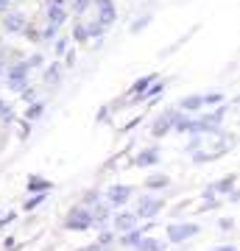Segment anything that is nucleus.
Listing matches in <instances>:
<instances>
[{
    "label": "nucleus",
    "mask_w": 240,
    "mask_h": 251,
    "mask_svg": "<svg viewBox=\"0 0 240 251\" xmlns=\"http://www.w3.org/2000/svg\"><path fill=\"white\" fill-rule=\"evenodd\" d=\"M64 229H70V232H87L92 229V212H89L87 206H73L67 218H64Z\"/></svg>",
    "instance_id": "1"
},
{
    "label": "nucleus",
    "mask_w": 240,
    "mask_h": 251,
    "mask_svg": "<svg viewBox=\"0 0 240 251\" xmlns=\"http://www.w3.org/2000/svg\"><path fill=\"white\" fill-rule=\"evenodd\" d=\"M179 115H182V109H179V106H176V109H165V112H162V115L151 123V134H154V137H165L170 128L176 126Z\"/></svg>",
    "instance_id": "2"
},
{
    "label": "nucleus",
    "mask_w": 240,
    "mask_h": 251,
    "mask_svg": "<svg viewBox=\"0 0 240 251\" xmlns=\"http://www.w3.org/2000/svg\"><path fill=\"white\" fill-rule=\"evenodd\" d=\"M162 206H165V201H162V198L145 196V198H140V201H137V209H134V215L140 218V221H148V218L160 215Z\"/></svg>",
    "instance_id": "3"
},
{
    "label": "nucleus",
    "mask_w": 240,
    "mask_h": 251,
    "mask_svg": "<svg viewBox=\"0 0 240 251\" xmlns=\"http://www.w3.org/2000/svg\"><path fill=\"white\" fill-rule=\"evenodd\" d=\"M201 232L198 224H170L168 226V240L170 243H187L190 237H196Z\"/></svg>",
    "instance_id": "4"
},
{
    "label": "nucleus",
    "mask_w": 240,
    "mask_h": 251,
    "mask_svg": "<svg viewBox=\"0 0 240 251\" xmlns=\"http://www.w3.org/2000/svg\"><path fill=\"white\" fill-rule=\"evenodd\" d=\"M132 198V187L129 184H112V187L107 190V201L112 206H120V204H126Z\"/></svg>",
    "instance_id": "5"
},
{
    "label": "nucleus",
    "mask_w": 240,
    "mask_h": 251,
    "mask_svg": "<svg viewBox=\"0 0 240 251\" xmlns=\"http://www.w3.org/2000/svg\"><path fill=\"white\" fill-rule=\"evenodd\" d=\"M95 3V9H98V23L104 28L107 25H112L115 23V3L112 0H92Z\"/></svg>",
    "instance_id": "6"
},
{
    "label": "nucleus",
    "mask_w": 240,
    "mask_h": 251,
    "mask_svg": "<svg viewBox=\"0 0 240 251\" xmlns=\"http://www.w3.org/2000/svg\"><path fill=\"white\" fill-rule=\"evenodd\" d=\"M137 221H140V218L134 215V212H120V215H115V221H112V224H115V229L117 232H134V229H137Z\"/></svg>",
    "instance_id": "7"
},
{
    "label": "nucleus",
    "mask_w": 240,
    "mask_h": 251,
    "mask_svg": "<svg viewBox=\"0 0 240 251\" xmlns=\"http://www.w3.org/2000/svg\"><path fill=\"white\" fill-rule=\"evenodd\" d=\"M157 81V75L154 73H148V75H142L140 81H134L132 90H129V95H134V98H145V92L151 90V84Z\"/></svg>",
    "instance_id": "8"
},
{
    "label": "nucleus",
    "mask_w": 240,
    "mask_h": 251,
    "mask_svg": "<svg viewBox=\"0 0 240 251\" xmlns=\"http://www.w3.org/2000/svg\"><path fill=\"white\" fill-rule=\"evenodd\" d=\"M157 162H160V151H157V148H145L142 153L134 156V165H137V168H154Z\"/></svg>",
    "instance_id": "9"
},
{
    "label": "nucleus",
    "mask_w": 240,
    "mask_h": 251,
    "mask_svg": "<svg viewBox=\"0 0 240 251\" xmlns=\"http://www.w3.org/2000/svg\"><path fill=\"white\" fill-rule=\"evenodd\" d=\"M179 109L190 115V112H198V109H204V95H187V98L179 100Z\"/></svg>",
    "instance_id": "10"
},
{
    "label": "nucleus",
    "mask_w": 240,
    "mask_h": 251,
    "mask_svg": "<svg viewBox=\"0 0 240 251\" xmlns=\"http://www.w3.org/2000/svg\"><path fill=\"white\" fill-rule=\"evenodd\" d=\"M173 131H179V134H196V117H190V115H179L176 126H173Z\"/></svg>",
    "instance_id": "11"
},
{
    "label": "nucleus",
    "mask_w": 240,
    "mask_h": 251,
    "mask_svg": "<svg viewBox=\"0 0 240 251\" xmlns=\"http://www.w3.org/2000/svg\"><path fill=\"white\" fill-rule=\"evenodd\" d=\"M89 212H92V226H95V229L107 226V221H109V204H95Z\"/></svg>",
    "instance_id": "12"
},
{
    "label": "nucleus",
    "mask_w": 240,
    "mask_h": 251,
    "mask_svg": "<svg viewBox=\"0 0 240 251\" xmlns=\"http://www.w3.org/2000/svg\"><path fill=\"white\" fill-rule=\"evenodd\" d=\"M235 184H238V176H232V173H229V176H223V179L215 181L213 190H215V193H221V196H229L232 190H235Z\"/></svg>",
    "instance_id": "13"
},
{
    "label": "nucleus",
    "mask_w": 240,
    "mask_h": 251,
    "mask_svg": "<svg viewBox=\"0 0 240 251\" xmlns=\"http://www.w3.org/2000/svg\"><path fill=\"white\" fill-rule=\"evenodd\" d=\"M28 70H31V64H28V62H20V64H14V67H9V70H6L9 84H11V81H26Z\"/></svg>",
    "instance_id": "14"
},
{
    "label": "nucleus",
    "mask_w": 240,
    "mask_h": 251,
    "mask_svg": "<svg viewBox=\"0 0 240 251\" xmlns=\"http://www.w3.org/2000/svg\"><path fill=\"white\" fill-rule=\"evenodd\" d=\"M120 243H123L126 249H137L142 243V229H134V232H126L123 237H120Z\"/></svg>",
    "instance_id": "15"
},
{
    "label": "nucleus",
    "mask_w": 240,
    "mask_h": 251,
    "mask_svg": "<svg viewBox=\"0 0 240 251\" xmlns=\"http://www.w3.org/2000/svg\"><path fill=\"white\" fill-rule=\"evenodd\" d=\"M48 20H51V25H62L67 20V14H64L62 6H48Z\"/></svg>",
    "instance_id": "16"
},
{
    "label": "nucleus",
    "mask_w": 240,
    "mask_h": 251,
    "mask_svg": "<svg viewBox=\"0 0 240 251\" xmlns=\"http://www.w3.org/2000/svg\"><path fill=\"white\" fill-rule=\"evenodd\" d=\"M134 251H165V243L154 240V237H142V243Z\"/></svg>",
    "instance_id": "17"
},
{
    "label": "nucleus",
    "mask_w": 240,
    "mask_h": 251,
    "mask_svg": "<svg viewBox=\"0 0 240 251\" xmlns=\"http://www.w3.org/2000/svg\"><path fill=\"white\" fill-rule=\"evenodd\" d=\"M145 187L148 190H165V187H170V176H151V179L145 181Z\"/></svg>",
    "instance_id": "18"
},
{
    "label": "nucleus",
    "mask_w": 240,
    "mask_h": 251,
    "mask_svg": "<svg viewBox=\"0 0 240 251\" xmlns=\"http://www.w3.org/2000/svg\"><path fill=\"white\" fill-rule=\"evenodd\" d=\"M6 28L14 31V34H17V31H26V20H23V14H9V17H6Z\"/></svg>",
    "instance_id": "19"
},
{
    "label": "nucleus",
    "mask_w": 240,
    "mask_h": 251,
    "mask_svg": "<svg viewBox=\"0 0 240 251\" xmlns=\"http://www.w3.org/2000/svg\"><path fill=\"white\" fill-rule=\"evenodd\" d=\"M28 190H31V193H48V190H51V181L48 179H31L28 181Z\"/></svg>",
    "instance_id": "20"
},
{
    "label": "nucleus",
    "mask_w": 240,
    "mask_h": 251,
    "mask_svg": "<svg viewBox=\"0 0 240 251\" xmlns=\"http://www.w3.org/2000/svg\"><path fill=\"white\" fill-rule=\"evenodd\" d=\"M221 153H215V151H198V153H193V162L196 165H204V162H213V159H218Z\"/></svg>",
    "instance_id": "21"
},
{
    "label": "nucleus",
    "mask_w": 240,
    "mask_h": 251,
    "mask_svg": "<svg viewBox=\"0 0 240 251\" xmlns=\"http://www.w3.org/2000/svg\"><path fill=\"white\" fill-rule=\"evenodd\" d=\"M204 106H223V95L221 92H210V95H204Z\"/></svg>",
    "instance_id": "22"
},
{
    "label": "nucleus",
    "mask_w": 240,
    "mask_h": 251,
    "mask_svg": "<svg viewBox=\"0 0 240 251\" xmlns=\"http://www.w3.org/2000/svg\"><path fill=\"white\" fill-rule=\"evenodd\" d=\"M45 198H48V193H36V196H31V198L26 201V212H28V209H34V206H39Z\"/></svg>",
    "instance_id": "23"
},
{
    "label": "nucleus",
    "mask_w": 240,
    "mask_h": 251,
    "mask_svg": "<svg viewBox=\"0 0 240 251\" xmlns=\"http://www.w3.org/2000/svg\"><path fill=\"white\" fill-rule=\"evenodd\" d=\"M162 92H165V81H154V87L145 92V98H157V95H162Z\"/></svg>",
    "instance_id": "24"
},
{
    "label": "nucleus",
    "mask_w": 240,
    "mask_h": 251,
    "mask_svg": "<svg viewBox=\"0 0 240 251\" xmlns=\"http://www.w3.org/2000/svg\"><path fill=\"white\" fill-rule=\"evenodd\" d=\"M45 81H48V84H59V67H56V64H51V67H48Z\"/></svg>",
    "instance_id": "25"
},
{
    "label": "nucleus",
    "mask_w": 240,
    "mask_h": 251,
    "mask_svg": "<svg viewBox=\"0 0 240 251\" xmlns=\"http://www.w3.org/2000/svg\"><path fill=\"white\" fill-rule=\"evenodd\" d=\"M95 204H101V196L95 193V190H89L87 196H84V206L89 209V206H95Z\"/></svg>",
    "instance_id": "26"
},
{
    "label": "nucleus",
    "mask_w": 240,
    "mask_h": 251,
    "mask_svg": "<svg viewBox=\"0 0 240 251\" xmlns=\"http://www.w3.org/2000/svg\"><path fill=\"white\" fill-rule=\"evenodd\" d=\"M42 112H45L42 103H34V106H31V109L26 112V117H28V120H36V117H42Z\"/></svg>",
    "instance_id": "27"
},
{
    "label": "nucleus",
    "mask_w": 240,
    "mask_h": 251,
    "mask_svg": "<svg viewBox=\"0 0 240 251\" xmlns=\"http://www.w3.org/2000/svg\"><path fill=\"white\" fill-rule=\"evenodd\" d=\"M0 117H3L6 123H11V120H14V112H11V106H9V103H3V100H0Z\"/></svg>",
    "instance_id": "28"
},
{
    "label": "nucleus",
    "mask_w": 240,
    "mask_h": 251,
    "mask_svg": "<svg viewBox=\"0 0 240 251\" xmlns=\"http://www.w3.org/2000/svg\"><path fill=\"white\" fill-rule=\"evenodd\" d=\"M87 31H89V36H101L104 34V25H101V23H89Z\"/></svg>",
    "instance_id": "29"
},
{
    "label": "nucleus",
    "mask_w": 240,
    "mask_h": 251,
    "mask_svg": "<svg viewBox=\"0 0 240 251\" xmlns=\"http://www.w3.org/2000/svg\"><path fill=\"white\" fill-rule=\"evenodd\" d=\"M89 36V31H87V25H76V42H84Z\"/></svg>",
    "instance_id": "30"
},
{
    "label": "nucleus",
    "mask_w": 240,
    "mask_h": 251,
    "mask_svg": "<svg viewBox=\"0 0 240 251\" xmlns=\"http://www.w3.org/2000/svg\"><path fill=\"white\" fill-rule=\"evenodd\" d=\"M218 226H221L223 232H232V229H235V224H232V218H223V221H218Z\"/></svg>",
    "instance_id": "31"
},
{
    "label": "nucleus",
    "mask_w": 240,
    "mask_h": 251,
    "mask_svg": "<svg viewBox=\"0 0 240 251\" xmlns=\"http://www.w3.org/2000/svg\"><path fill=\"white\" fill-rule=\"evenodd\" d=\"M101 246H104V249H109V243H112V232H104V234H101Z\"/></svg>",
    "instance_id": "32"
},
{
    "label": "nucleus",
    "mask_w": 240,
    "mask_h": 251,
    "mask_svg": "<svg viewBox=\"0 0 240 251\" xmlns=\"http://www.w3.org/2000/svg\"><path fill=\"white\" fill-rule=\"evenodd\" d=\"M198 148H201V137H193L190 145H187V151H198Z\"/></svg>",
    "instance_id": "33"
},
{
    "label": "nucleus",
    "mask_w": 240,
    "mask_h": 251,
    "mask_svg": "<svg viewBox=\"0 0 240 251\" xmlns=\"http://www.w3.org/2000/svg\"><path fill=\"white\" fill-rule=\"evenodd\" d=\"M226 201H232V204H240V190H232L229 196H226Z\"/></svg>",
    "instance_id": "34"
},
{
    "label": "nucleus",
    "mask_w": 240,
    "mask_h": 251,
    "mask_svg": "<svg viewBox=\"0 0 240 251\" xmlns=\"http://www.w3.org/2000/svg\"><path fill=\"white\" fill-rule=\"evenodd\" d=\"M148 20H151V17H142L140 23H134V25H132V31H142V28L148 25Z\"/></svg>",
    "instance_id": "35"
},
{
    "label": "nucleus",
    "mask_w": 240,
    "mask_h": 251,
    "mask_svg": "<svg viewBox=\"0 0 240 251\" xmlns=\"http://www.w3.org/2000/svg\"><path fill=\"white\" fill-rule=\"evenodd\" d=\"M67 42H70V39H59V42H56V53H64V50H67Z\"/></svg>",
    "instance_id": "36"
},
{
    "label": "nucleus",
    "mask_w": 240,
    "mask_h": 251,
    "mask_svg": "<svg viewBox=\"0 0 240 251\" xmlns=\"http://www.w3.org/2000/svg\"><path fill=\"white\" fill-rule=\"evenodd\" d=\"M89 6V0H76V11H84Z\"/></svg>",
    "instance_id": "37"
},
{
    "label": "nucleus",
    "mask_w": 240,
    "mask_h": 251,
    "mask_svg": "<svg viewBox=\"0 0 240 251\" xmlns=\"http://www.w3.org/2000/svg\"><path fill=\"white\" fill-rule=\"evenodd\" d=\"M11 221H14V212H9V215H6V218H3V221H0V229H3V226H9Z\"/></svg>",
    "instance_id": "38"
},
{
    "label": "nucleus",
    "mask_w": 240,
    "mask_h": 251,
    "mask_svg": "<svg viewBox=\"0 0 240 251\" xmlns=\"http://www.w3.org/2000/svg\"><path fill=\"white\" fill-rule=\"evenodd\" d=\"M53 34H56V25H48V28H45V39H51Z\"/></svg>",
    "instance_id": "39"
},
{
    "label": "nucleus",
    "mask_w": 240,
    "mask_h": 251,
    "mask_svg": "<svg viewBox=\"0 0 240 251\" xmlns=\"http://www.w3.org/2000/svg\"><path fill=\"white\" fill-rule=\"evenodd\" d=\"M101 249V243H92V246H84V249H79V251H98Z\"/></svg>",
    "instance_id": "40"
},
{
    "label": "nucleus",
    "mask_w": 240,
    "mask_h": 251,
    "mask_svg": "<svg viewBox=\"0 0 240 251\" xmlns=\"http://www.w3.org/2000/svg\"><path fill=\"white\" fill-rule=\"evenodd\" d=\"M39 62H42V56H31V59H28V64H31V67H36Z\"/></svg>",
    "instance_id": "41"
},
{
    "label": "nucleus",
    "mask_w": 240,
    "mask_h": 251,
    "mask_svg": "<svg viewBox=\"0 0 240 251\" xmlns=\"http://www.w3.org/2000/svg\"><path fill=\"white\" fill-rule=\"evenodd\" d=\"M215 251H238V246H218Z\"/></svg>",
    "instance_id": "42"
},
{
    "label": "nucleus",
    "mask_w": 240,
    "mask_h": 251,
    "mask_svg": "<svg viewBox=\"0 0 240 251\" xmlns=\"http://www.w3.org/2000/svg\"><path fill=\"white\" fill-rule=\"evenodd\" d=\"M6 6H9V0H0V11L6 9Z\"/></svg>",
    "instance_id": "43"
},
{
    "label": "nucleus",
    "mask_w": 240,
    "mask_h": 251,
    "mask_svg": "<svg viewBox=\"0 0 240 251\" xmlns=\"http://www.w3.org/2000/svg\"><path fill=\"white\" fill-rule=\"evenodd\" d=\"M64 0H51V6H62Z\"/></svg>",
    "instance_id": "44"
},
{
    "label": "nucleus",
    "mask_w": 240,
    "mask_h": 251,
    "mask_svg": "<svg viewBox=\"0 0 240 251\" xmlns=\"http://www.w3.org/2000/svg\"><path fill=\"white\" fill-rule=\"evenodd\" d=\"M238 100H240V95H238Z\"/></svg>",
    "instance_id": "45"
}]
</instances>
